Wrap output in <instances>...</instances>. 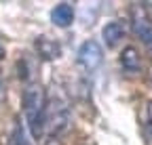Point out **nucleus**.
<instances>
[{"label": "nucleus", "instance_id": "7", "mask_svg": "<svg viewBox=\"0 0 152 145\" xmlns=\"http://www.w3.org/2000/svg\"><path fill=\"white\" fill-rule=\"evenodd\" d=\"M36 48H38V53H40V57L47 59V61L57 59L59 53H61V46L57 44L53 38H49V36H40V38L36 40Z\"/></svg>", "mask_w": 152, "mask_h": 145}, {"label": "nucleus", "instance_id": "6", "mask_svg": "<svg viewBox=\"0 0 152 145\" xmlns=\"http://www.w3.org/2000/svg\"><path fill=\"white\" fill-rule=\"evenodd\" d=\"M123 36H125V25H123V21H110V23H106L104 30H102V38H104V42H106L110 48L116 46V44L123 40Z\"/></svg>", "mask_w": 152, "mask_h": 145}, {"label": "nucleus", "instance_id": "5", "mask_svg": "<svg viewBox=\"0 0 152 145\" xmlns=\"http://www.w3.org/2000/svg\"><path fill=\"white\" fill-rule=\"evenodd\" d=\"M51 21L57 27H68L74 23V6L70 2H59L51 11Z\"/></svg>", "mask_w": 152, "mask_h": 145}, {"label": "nucleus", "instance_id": "13", "mask_svg": "<svg viewBox=\"0 0 152 145\" xmlns=\"http://www.w3.org/2000/svg\"><path fill=\"white\" fill-rule=\"evenodd\" d=\"M150 78H152V69H150Z\"/></svg>", "mask_w": 152, "mask_h": 145}, {"label": "nucleus", "instance_id": "8", "mask_svg": "<svg viewBox=\"0 0 152 145\" xmlns=\"http://www.w3.org/2000/svg\"><path fill=\"white\" fill-rule=\"evenodd\" d=\"M121 65L125 71H140L142 67V59H140V53L135 46H125L121 53Z\"/></svg>", "mask_w": 152, "mask_h": 145}, {"label": "nucleus", "instance_id": "9", "mask_svg": "<svg viewBox=\"0 0 152 145\" xmlns=\"http://www.w3.org/2000/svg\"><path fill=\"white\" fill-rule=\"evenodd\" d=\"M11 145H30V141H28V135H26L23 126L19 124V122H15V126H13V135H11Z\"/></svg>", "mask_w": 152, "mask_h": 145}, {"label": "nucleus", "instance_id": "1", "mask_svg": "<svg viewBox=\"0 0 152 145\" xmlns=\"http://www.w3.org/2000/svg\"><path fill=\"white\" fill-rule=\"evenodd\" d=\"M45 90L40 84H28L23 90V116L28 122V128L34 139H40L45 135Z\"/></svg>", "mask_w": 152, "mask_h": 145}, {"label": "nucleus", "instance_id": "10", "mask_svg": "<svg viewBox=\"0 0 152 145\" xmlns=\"http://www.w3.org/2000/svg\"><path fill=\"white\" fill-rule=\"evenodd\" d=\"M146 118H148V131L152 133V101L146 105Z\"/></svg>", "mask_w": 152, "mask_h": 145}, {"label": "nucleus", "instance_id": "12", "mask_svg": "<svg viewBox=\"0 0 152 145\" xmlns=\"http://www.w3.org/2000/svg\"><path fill=\"white\" fill-rule=\"evenodd\" d=\"M4 97V93H2V80H0V99Z\"/></svg>", "mask_w": 152, "mask_h": 145}, {"label": "nucleus", "instance_id": "2", "mask_svg": "<svg viewBox=\"0 0 152 145\" xmlns=\"http://www.w3.org/2000/svg\"><path fill=\"white\" fill-rule=\"evenodd\" d=\"M68 124H70V114L66 103L59 97H51L45 112V133H49L51 139H55V135L68 128Z\"/></svg>", "mask_w": 152, "mask_h": 145}, {"label": "nucleus", "instance_id": "4", "mask_svg": "<svg viewBox=\"0 0 152 145\" xmlns=\"http://www.w3.org/2000/svg\"><path fill=\"white\" fill-rule=\"evenodd\" d=\"M104 61V50L95 40H87L80 48H78V63L87 69H95L99 67Z\"/></svg>", "mask_w": 152, "mask_h": 145}, {"label": "nucleus", "instance_id": "3", "mask_svg": "<svg viewBox=\"0 0 152 145\" xmlns=\"http://www.w3.org/2000/svg\"><path fill=\"white\" fill-rule=\"evenodd\" d=\"M131 25H133V32L137 34V38L152 50V21H150V17L146 15V11H144L142 6H135V9H133Z\"/></svg>", "mask_w": 152, "mask_h": 145}, {"label": "nucleus", "instance_id": "11", "mask_svg": "<svg viewBox=\"0 0 152 145\" xmlns=\"http://www.w3.org/2000/svg\"><path fill=\"white\" fill-rule=\"evenodd\" d=\"M45 145H57V141H55V139H49V141H47Z\"/></svg>", "mask_w": 152, "mask_h": 145}]
</instances>
